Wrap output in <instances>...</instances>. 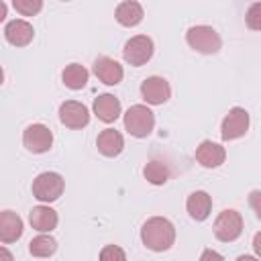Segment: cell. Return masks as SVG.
<instances>
[{
	"label": "cell",
	"mask_w": 261,
	"mask_h": 261,
	"mask_svg": "<svg viewBox=\"0 0 261 261\" xmlns=\"http://www.w3.org/2000/svg\"><path fill=\"white\" fill-rule=\"evenodd\" d=\"M141 241L149 251L163 253L175 243V226L165 216H151L141 226Z\"/></svg>",
	"instance_id": "cell-1"
},
{
	"label": "cell",
	"mask_w": 261,
	"mask_h": 261,
	"mask_svg": "<svg viewBox=\"0 0 261 261\" xmlns=\"http://www.w3.org/2000/svg\"><path fill=\"white\" fill-rule=\"evenodd\" d=\"M124 130L137 139H145L155 128V114L145 104H133L124 112Z\"/></svg>",
	"instance_id": "cell-2"
},
{
	"label": "cell",
	"mask_w": 261,
	"mask_h": 261,
	"mask_svg": "<svg viewBox=\"0 0 261 261\" xmlns=\"http://www.w3.org/2000/svg\"><path fill=\"white\" fill-rule=\"evenodd\" d=\"M186 43L202 53V55H214L220 51L222 47V39L220 35L216 33V29L208 27V24H196V27H190L188 33H186Z\"/></svg>",
	"instance_id": "cell-3"
},
{
	"label": "cell",
	"mask_w": 261,
	"mask_h": 261,
	"mask_svg": "<svg viewBox=\"0 0 261 261\" xmlns=\"http://www.w3.org/2000/svg\"><path fill=\"white\" fill-rule=\"evenodd\" d=\"M31 190H33V196L39 202L51 204V202H55V200L61 198V194L65 190V179L57 171H43V173H39L33 179Z\"/></svg>",
	"instance_id": "cell-4"
},
{
	"label": "cell",
	"mask_w": 261,
	"mask_h": 261,
	"mask_svg": "<svg viewBox=\"0 0 261 261\" xmlns=\"http://www.w3.org/2000/svg\"><path fill=\"white\" fill-rule=\"evenodd\" d=\"M243 226H245V222H243L241 212H237V210H232V208H224V210L216 216L212 230H214V237H216L218 241H222V243H232V241H237V239L243 234Z\"/></svg>",
	"instance_id": "cell-5"
},
{
	"label": "cell",
	"mask_w": 261,
	"mask_h": 261,
	"mask_svg": "<svg viewBox=\"0 0 261 261\" xmlns=\"http://www.w3.org/2000/svg\"><path fill=\"white\" fill-rule=\"evenodd\" d=\"M249 124H251V116H249V112L245 108H241V106L230 108L228 114L220 122L222 141H237V139L245 137L247 130H249Z\"/></svg>",
	"instance_id": "cell-6"
},
{
	"label": "cell",
	"mask_w": 261,
	"mask_h": 261,
	"mask_svg": "<svg viewBox=\"0 0 261 261\" xmlns=\"http://www.w3.org/2000/svg\"><path fill=\"white\" fill-rule=\"evenodd\" d=\"M153 51H155V45H153V39L151 37H147V35H135V37H130L124 43L122 57H124L126 63H130L135 67H141V65H145L153 57Z\"/></svg>",
	"instance_id": "cell-7"
},
{
	"label": "cell",
	"mask_w": 261,
	"mask_h": 261,
	"mask_svg": "<svg viewBox=\"0 0 261 261\" xmlns=\"http://www.w3.org/2000/svg\"><path fill=\"white\" fill-rule=\"evenodd\" d=\"M22 145L29 153L41 155L53 147V133L41 122H33L22 130Z\"/></svg>",
	"instance_id": "cell-8"
},
{
	"label": "cell",
	"mask_w": 261,
	"mask_h": 261,
	"mask_svg": "<svg viewBox=\"0 0 261 261\" xmlns=\"http://www.w3.org/2000/svg\"><path fill=\"white\" fill-rule=\"evenodd\" d=\"M141 96L147 104L151 106H159V104H165L169 98H171V86L165 77L161 75H151V77H145L143 84H141Z\"/></svg>",
	"instance_id": "cell-9"
},
{
	"label": "cell",
	"mask_w": 261,
	"mask_h": 261,
	"mask_svg": "<svg viewBox=\"0 0 261 261\" xmlns=\"http://www.w3.org/2000/svg\"><path fill=\"white\" fill-rule=\"evenodd\" d=\"M59 120L61 124H65L67 128H84L90 122V110L86 104L77 102V100H65L59 106Z\"/></svg>",
	"instance_id": "cell-10"
},
{
	"label": "cell",
	"mask_w": 261,
	"mask_h": 261,
	"mask_svg": "<svg viewBox=\"0 0 261 261\" xmlns=\"http://www.w3.org/2000/svg\"><path fill=\"white\" fill-rule=\"evenodd\" d=\"M196 161L206 167V169H214V167H220L226 159V149L220 145V143H214V141H202L198 147H196V153H194Z\"/></svg>",
	"instance_id": "cell-11"
},
{
	"label": "cell",
	"mask_w": 261,
	"mask_h": 261,
	"mask_svg": "<svg viewBox=\"0 0 261 261\" xmlns=\"http://www.w3.org/2000/svg\"><path fill=\"white\" fill-rule=\"evenodd\" d=\"M94 75L102 82V84H106V86H116V84H120L122 82V77H124V69H122V65L116 61V59H112V57H98L96 61H94Z\"/></svg>",
	"instance_id": "cell-12"
},
{
	"label": "cell",
	"mask_w": 261,
	"mask_h": 261,
	"mask_svg": "<svg viewBox=\"0 0 261 261\" xmlns=\"http://www.w3.org/2000/svg\"><path fill=\"white\" fill-rule=\"evenodd\" d=\"M4 39L14 47H27L35 39V29L24 18H14L4 27Z\"/></svg>",
	"instance_id": "cell-13"
},
{
	"label": "cell",
	"mask_w": 261,
	"mask_h": 261,
	"mask_svg": "<svg viewBox=\"0 0 261 261\" xmlns=\"http://www.w3.org/2000/svg\"><path fill=\"white\" fill-rule=\"evenodd\" d=\"M92 110H94V114H96L98 120L110 124V122H114L120 116L122 106H120V100L116 96H112V94H100L98 98H94Z\"/></svg>",
	"instance_id": "cell-14"
},
{
	"label": "cell",
	"mask_w": 261,
	"mask_h": 261,
	"mask_svg": "<svg viewBox=\"0 0 261 261\" xmlns=\"http://www.w3.org/2000/svg\"><path fill=\"white\" fill-rule=\"evenodd\" d=\"M186 210H188L192 220H196V222L206 220L210 216V212H212V196L208 192H204V190L192 192L188 196V200H186Z\"/></svg>",
	"instance_id": "cell-15"
},
{
	"label": "cell",
	"mask_w": 261,
	"mask_h": 261,
	"mask_svg": "<svg viewBox=\"0 0 261 261\" xmlns=\"http://www.w3.org/2000/svg\"><path fill=\"white\" fill-rule=\"evenodd\" d=\"M29 222L35 230L39 232H51L57 228V222H59V216L57 212L51 208V206H45V204H39L35 206L31 212H29Z\"/></svg>",
	"instance_id": "cell-16"
},
{
	"label": "cell",
	"mask_w": 261,
	"mask_h": 261,
	"mask_svg": "<svg viewBox=\"0 0 261 261\" xmlns=\"http://www.w3.org/2000/svg\"><path fill=\"white\" fill-rule=\"evenodd\" d=\"M22 230H24L22 218H20L16 212L4 210V212L0 214V241H2L4 245H10V243L18 241V239L22 237Z\"/></svg>",
	"instance_id": "cell-17"
},
{
	"label": "cell",
	"mask_w": 261,
	"mask_h": 261,
	"mask_svg": "<svg viewBox=\"0 0 261 261\" xmlns=\"http://www.w3.org/2000/svg\"><path fill=\"white\" fill-rule=\"evenodd\" d=\"M96 147L104 157H118L124 149V137L116 128H104L96 139Z\"/></svg>",
	"instance_id": "cell-18"
},
{
	"label": "cell",
	"mask_w": 261,
	"mask_h": 261,
	"mask_svg": "<svg viewBox=\"0 0 261 261\" xmlns=\"http://www.w3.org/2000/svg\"><path fill=\"white\" fill-rule=\"evenodd\" d=\"M143 16H145V12H143V6L139 4V2H135V0H124V2H120L118 6H116V10H114V18H116V22L118 24H122V27H137L141 20H143Z\"/></svg>",
	"instance_id": "cell-19"
},
{
	"label": "cell",
	"mask_w": 261,
	"mask_h": 261,
	"mask_svg": "<svg viewBox=\"0 0 261 261\" xmlns=\"http://www.w3.org/2000/svg\"><path fill=\"white\" fill-rule=\"evenodd\" d=\"M88 77H90V71L82 63H69L61 71V82L69 90H82L88 84Z\"/></svg>",
	"instance_id": "cell-20"
},
{
	"label": "cell",
	"mask_w": 261,
	"mask_h": 261,
	"mask_svg": "<svg viewBox=\"0 0 261 261\" xmlns=\"http://www.w3.org/2000/svg\"><path fill=\"white\" fill-rule=\"evenodd\" d=\"M29 251H31L33 257H39V259L51 257V255H55V251H57V241H55L49 232H41V234H37V237L29 243Z\"/></svg>",
	"instance_id": "cell-21"
},
{
	"label": "cell",
	"mask_w": 261,
	"mask_h": 261,
	"mask_svg": "<svg viewBox=\"0 0 261 261\" xmlns=\"http://www.w3.org/2000/svg\"><path fill=\"white\" fill-rule=\"evenodd\" d=\"M143 175H145V179H147L149 184H153V186H163V184H167L171 171H169V167H167L163 161H159V159H151V161L145 163V167H143Z\"/></svg>",
	"instance_id": "cell-22"
},
{
	"label": "cell",
	"mask_w": 261,
	"mask_h": 261,
	"mask_svg": "<svg viewBox=\"0 0 261 261\" xmlns=\"http://www.w3.org/2000/svg\"><path fill=\"white\" fill-rule=\"evenodd\" d=\"M12 6H14L16 12L22 14V16H35L37 12H41L43 2H41V0H14Z\"/></svg>",
	"instance_id": "cell-23"
},
{
	"label": "cell",
	"mask_w": 261,
	"mask_h": 261,
	"mask_svg": "<svg viewBox=\"0 0 261 261\" xmlns=\"http://www.w3.org/2000/svg\"><path fill=\"white\" fill-rule=\"evenodd\" d=\"M245 22L251 31H261V2H253L249 8H247V14H245Z\"/></svg>",
	"instance_id": "cell-24"
},
{
	"label": "cell",
	"mask_w": 261,
	"mask_h": 261,
	"mask_svg": "<svg viewBox=\"0 0 261 261\" xmlns=\"http://www.w3.org/2000/svg\"><path fill=\"white\" fill-rule=\"evenodd\" d=\"M100 261H126V253L118 245H106L100 251Z\"/></svg>",
	"instance_id": "cell-25"
},
{
	"label": "cell",
	"mask_w": 261,
	"mask_h": 261,
	"mask_svg": "<svg viewBox=\"0 0 261 261\" xmlns=\"http://www.w3.org/2000/svg\"><path fill=\"white\" fill-rule=\"evenodd\" d=\"M249 206L253 208L255 216L261 220V190H253V192L249 194Z\"/></svg>",
	"instance_id": "cell-26"
},
{
	"label": "cell",
	"mask_w": 261,
	"mask_h": 261,
	"mask_svg": "<svg viewBox=\"0 0 261 261\" xmlns=\"http://www.w3.org/2000/svg\"><path fill=\"white\" fill-rule=\"evenodd\" d=\"M200 261H224V259H222V255H220L218 251H214V249H204L202 255H200Z\"/></svg>",
	"instance_id": "cell-27"
},
{
	"label": "cell",
	"mask_w": 261,
	"mask_h": 261,
	"mask_svg": "<svg viewBox=\"0 0 261 261\" xmlns=\"http://www.w3.org/2000/svg\"><path fill=\"white\" fill-rule=\"evenodd\" d=\"M253 249H255V253H257V257L261 259V230L253 237Z\"/></svg>",
	"instance_id": "cell-28"
},
{
	"label": "cell",
	"mask_w": 261,
	"mask_h": 261,
	"mask_svg": "<svg viewBox=\"0 0 261 261\" xmlns=\"http://www.w3.org/2000/svg\"><path fill=\"white\" fill-rule=\"evenodd\" d=\"M0 261H14L12 259V253L6 247H0Z\"/></svg>",
	"instance_id": "cell-29"
},
{
	"label": "cell",
	"mask_w": 261,
	"mask_h": 261,
	"mask_svg": "<svg viewBox=\"0 0 261 261\" xmlns=\"http://www.w3.org/2000/svg\"><path fill=\"white\" fill-rule=\"evenodd\" d=\"M237 261H261L259 257H253V255H239Z\"/></svg>",
	"instance_id": "cell-30"
},
{
	"label": "cell",
	"mask_w": 261,
	"mask_h": 261,
	"mask_svg": "<svg viewBox=\"0 0 261 261\" xmlns=\"http://www.w3.org/2000/svg\"><path fill=\"white\" fill-rule=\"evenodd\" d=\"M6 16V2H0V20H4Z\"/></svg>",
	"instance_id": "cell-31"
}]
</instances>
